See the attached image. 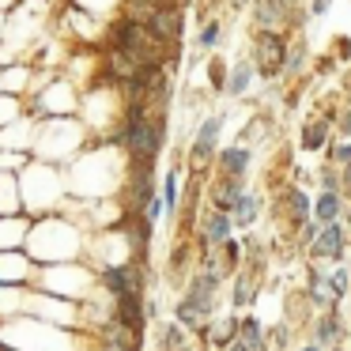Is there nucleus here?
<instances>
[{
  "instance_id": "obj_26",
  "label": "nucleus",
  "mask_w": 351,
  "mask_h": 351,
  "mask_svg": "<svg viewBox=\"0 0 351 351\" xmlns=\"http://www.w3.org/2000/svg\"><path fill=\"white\" fill-rule=\"evenodd\" d=\"M208 80H212V87H215V91H227V64H223V61H215L212 69H208Z\"/></svg>"
},
{
  "instance_id": "obj_36",
  "label": "nucleus",
  "mask_w": 351,
  "mask_h": 351,
  "mask_svg": "<svg viewBox=\"0 0 351 351\" xmlns=\"http://www.w3.org/2000/svg\"><path fill=\"white\" fill-rule=\"evenodd\" d=\"M298 351H321V348H317V343H306V348H298Z\"/></svg>"
},
{
  "instance_id": "obj_12",
  "label": "nucleus",
  "mask_w": 351,
  "mask_h": 351,
  "mask_svg": "<svg viewBox=\"0 0 351 351\" xmlns=\"http://www.w3.org/2000/svg\"><path fill=\"white\" fill-rule=\"evenodd\" d=\"M132 200H136V208L140 204H152L155 200V182H152V159H144V167L136 170V178H132Z\"/></svg>"
},
{
  "instance_id": "obj_15",
  "label": "nucleus",
  "mask_w": 351,
  "mask_h": 351,
  "mask_svg": "<svg viewBox=\"0 0 351 351\" xmlns=\"http://www.w3.org/2000/svg\"><path fill=\"white\" fill-rule=\"evenodd\" d=\"M336 336H340V313H336V310L321 313L317 328H313V343H317V348H332Z\"/></svg>"
},
{
  "instance_id": "obj_25",
  "label": "nucleus",
  "mask_w": 351,
  "mask_h": 351,
  "mask_svg": "<svg viewBox=\"0 0 351 351\" xmlns=\"http://www.w3.org/2000/svg\"><path fill=\"white\" fill-rule=\"evenodd\" d=\"M215 42H219V23H204V31H200V38H197V46L200 49H215Z\"/></svg>"
},
{
  "instance_id": "obj_4",
  "label": "nucleus",
  "mask_w": 351,
  "mask_h": 351,
  "mask_svg": "<svg viewBox=\"0 0 351 351\" xmlns=\"http://www.w3.org/2000/svg\"><path fill=\"white\" fill-rule=\"evenodd\" d=\"M102 283L114 291V298H125V295H144V276L136 268H125V265H110L102 272Z\"/></svg>"
},
{
  "instance_id": "obj_14",
  "label": "nucleus",
  "mask_w": 351,
  "mask_h": 351,
  "mask_svg": "<svg viewBox=\"0 0 351 351\" xmlns=\"http://www.w3.org/2000/svg\"><path fill=\"white\" fill-rule=\"evenodd\" d=\"M340 219V193H321L317 200H313V223H321V227H328V223Z\"/></svg>"
},
{
  "instance_id": "obj_9",
  "label": "nucleus",
  "mask_w": 351,
  "mask_h": 351,
  "mask_svg": "<svg viewBox=\"0 0 351 351\" xmlns=\"http://www.w3.org/2000/svg\"><path fill=\"white\" fill-rule=\"evenodd\" d=\"M242 182H234V178H223V182H215L212 185V193H208V200L215 204V212H223V215H230L234 212V204L242 200Z\"/></svg>"
},
{
  "instance_id": "obj_8",
  "label": "nucleus",
  "mask_w": 351,
  "mask_h": 351,
  "mask_svg": "<svg viewBox=\"0 0 351 351\" xmlns=\"http://www.w3.org/2000/svg\"><path fill=\"white\" fill-rule=\"evenodd\" d=\"M212 298H193V295H185L182 298V302H178V321H182V325L185 328H200V325H204V321L208 317H212Z\"/></svg>"
},
{
  "instance_id": "obj_30",
  "label": "nucleus",
  "mask_w": 351,
  "mask_h": 351,
  "mask_svg": "<svg viewBox=\"0 0 351 351\" xmlns=\"http://www.w3.org/2000/svg\"><path fill=\"white\" fill-rule=\"evenodd\" d=\"M332 162H340V167H351V144L332 147Z\"/></svg>"
},
{
  "instance_id": "obj_20",
  "label": "nucleus",
  "mask_w": 351,
  "mask_h": 351,
  "mask_svg": "<svg viewBox=\"0 0 351 351\" xmlns=\"http://www.w3.org/2000/svg\"><path fill=\"white\" fill-rule=\"evenodd\" d=\"M257 208H261V200L253 197V193H242V200H238L234 212H230L234 227H253V219H257Z\"/></svg>"
},
{
  "instance_id": "obj_38",
  "label": "nucleus",
  "mask_w": 351,
  "mask_h": 351,
  "mask_svg": "<svg viewBox=\"0 0 351 351\" xmlns=\"http://www.w3.org/2000/svg\"><path fill=\"white\" fill-rule=\"evenodd\" d=\"M332 351H343V348H332Z\"/></svg>"
},
{
  "instance_id": "obj_16",
  "label": "nucleus",
  "mask_w": 351,
  "mask_h": 351,
  "mask_svg": "<svg viewBox=\"0 0 351 351\" xmlns=\"http://www.w3.org/2000/svg\"><path fill=\"white\" fill-rule=\"evenodd\" d=\"M110 76L121 80V84H132L140 76V64L129 53H121V49H110Z\"/></svg>"
},
{
  "instance_id": "obj_18",
  "label": "nucleus",
  "mask_w": 351,
  "mask_h": 351,
  "mask_svg": "<svg viewBox=\"0 0 351 351\" xmlns=\"http://www.w3.org/2000/svg\"><path fill=\"white\" fill-rule=\"evenodd\" d=\"M208 340H212L215 348H230V343L238 340V317H219L208 328Z\"/></svg>"
},
{
  "instance_id": "obj_22",
  "label": "nucleus",
  "mask_w": 351,
  "mask_h": 351,
  "mask_svg": "<svg viewBox=\"0 0 351 351\" xmlns=\"http://www.w3.org/2000/svg\"><path fill=\"white\" fill-rule=\"evenodd\" d=\"M253 291H257V280H253L250 272H242V276H238V283H234V298H230V302H234V306H245V302L253 298Z\"/></svg>"
},
{
  "instance_id": "obj_32",
  "label": "nucleus",
  "mask_w": 351,
  "mask_h": 351,
  "mask_svg": "<svg viewBox=\"0 0 351 351\" xmlns=\"http://www.w3.org/2000/svg\"><path fill=\"white\" fill-rule=\"evenodd\" d=\"M159 212H162V200H152V204L144 208V215H147V219H152V223L159 219Z\"/></svg>"
},
{
  "instance_id": "obj_28",
  "label": "nucleus",
  "mask_w": 351,
  "mask_h": 351,
  "mask_svg": "<svg viewBox=\"0 0 351 351\" xmlns=\"http://www.w3.org/2000/svg\"><path fill=\"white\" fill-rule=\"evenodd\" d=\"M321 234V223H302V230H298V245H313V238Z\"/></svg>"
},
{
  "instance_id": "obj_5",
  "label": "nucleus",
  "mask_w": 351,
  "mask_h": 351,
  "mask_svg": "<svg viewBox=\"0 0 351 351\" xmlns=\"http://www.w3.org/2000/svg\"><path fill=\"white\" fill-rule=\"evenodd\" d=\"M219 132H223V117H208V121L200 125L197 140H193V152H189L193 167H204V162L215 155V144H219Z\"/></svg>"
},
{
  "instance_id": "obj_29",
  "label": "nucleus",
  "mask_w": 351,
  "mask_h": 351,
  "mask_svg": "<svg viewBox=\"0 0 351 351\" xmlns=\"http://www.w3.org/2000/svg\"><path fill=\"white\" fill-rule=\"evenodd\" d=\"M306 61V46H295V53L287 49V72H298V64Z\"/></svg>"
},
{
  "instance_id": "obj_21",
  "label": "nucleus",
  "mask_w": 351,
  "mask_h": 351,
  "mask_svg": "<svg viewBox=\"0 0 351 351\" xmlns=\"http://www.w3.org/2000/svg\"><path fill=\"white\" fill-rule=\"evenodd\" d=\"M328 144V121L321 117V121H310L302 129V147L306 152H321V147Z\"/></svg>"
},
{
  "instance_id": "obj_19",
  "label": "nucleus",
  "mask_w": 351,
  "mask_h": 351,
  "mask_svg": "<svg viewBox=\"0 0 351 351\" xmlns=\"http://www.w3.org/2000/svg\"><path fill=\"white\" fill-rule=\"evenodd\" d=\"M230 227H234V219H230V215H223V212H215V215H208L204 219V238L208 242H227L230 238Z\"/></svg>"
},
{
  "instance_id": "obj_35",
  "label": "nucleus",
  "mask_w": 351,
  "mask_h": 351,
  "mask_svg": "<svg viewBox=\"0 0 351 351\" xmlns=\"http://www.w3.org/2000/svg\"><path fill=\"white\" fill-rule=\"evenodd\" d=\"M332 64H336L332 57H325V61H321V69H317V72H321V76H328V72H332Z\"/></svg>"
},
{
  "instance_id": "obj_27",
  "label": "nucleus",
  "mask_w": 351,
  "mask_h": 351,
  "mask_svg": "<svg viewBox=\"0 0 351 351\" xmlns=\"http://www.w3.org/2000/svg\"><path fill=\"white\" fill-rule=\"evenodd\" d=\"M238 261H242V245H238L234 238H227V242H223V265H227V268H234Z\"/></svg>"
},
{
  "instance_id": "obj_1",
  "label": "nucleus",
  "mask_w": 351,
  "mask_h": 351,
  "mask_svg": "<svg viewBox=\"0 0 351 351\" xmlns=\"http://www.w3.org/2000/svg\"><path fill=\"white\" fill-rule=\"evenodd\" d=\"M110 42H114V49L129 53L140 69H162L170 49H174V46L155 38V31L147 23H136V19H121V23L110 31Z\"/></svg>"
},
{
  "instance_id": "obj_6",
  "label": "nucleus",
  "mask_w": 351,
  "mask_h": 351,
  "mask_svg": "<svg viewBox=\"0 0 351 351\" xmlns=\"http://www.w3.org/2000/svg\"><path fill=\"white\" fill-rule=\"evenodd\" d=\"M155 31V38L167 42V46H178V38H182V8L178 4H162L159 12L152 16V23H147Z\"/></svg>"
},
{
  "instance_id": "obj_34",
  "label": "nucleus",
  "mask_w": 351,
  "mask_h": 351,
  "mask_svg": "<svg viewBox=\"0 0 351 351\" xmlns=\"http://www.w3.org/2000/svg\"><path fill=\"white\" fill-rule=\"evenodd\" d=\"M340 132H343V136H351V110L340 117Z\"/></svg>"
},
{
  "instance_id": "obj_10",
  "label": "nucleus",
  "mask_w": 351,
  "mask_h": 351,
  "mask_svg": "<svg viewBox=\"0 0 351 351\" xmlns=\"http://www.w3.org/2000/svg\"><path fill=\"white\" fill-rule=\"evenodd\" d=\"M238 343H242L245 351H268L265 328H261L257 317H242V321H238Z\"/></svg>"
},
{
  "instance_id": "obj_23",
  "label": "nucleus",
  "mask_w": 351,
  "mask_h": 351,
  "mask_svg": "<svg viewBox=\"0 0 351 351\" xmlns=\"http://www.w3.org/2000/svg\"><path fill=\"white\" fill-rule=\"evenodd\" d=\"M328 283H332V295L336 298H343L351 291V276H348V268H336L332 276H328Z\"/></svg>"
},
{
  "instance_id": "obj_2",
  "label": "nucleus",
  "mask_w": 351,
  "mask_h": 351,
  "mask_svg": "<svg viewBox=\"0 0 351 351\" xmlns=\"http://www.w3.org/2000/svg\"><path fill=\"white\" fill-rule=\"evenodd\" d=\"M114 140L125 144L132 155H140V159H155L162 152L167 129H162V121H152V117H125V125L114 132Z\"/></svg>"
},
{
  "instance_id": "obj_31",
  "label": "nucleus",
  "mask_w": 351,
  "mask_h": 351,
  "mask_svg": "<svg viewBox=\"0 0 351 351\" xmlns=\"http://www.w3.org/2000/svg\"><path fill=\"white\" fill-rule=\"evenodd\" d=\"M328 8H332V0H313V4H310V16H325Z\"/></svg>"
},
{
  "instance_id": "obj_11",
  "label": "nucleus",
  "mask_w": 351,
  "mask_h": 351,
  "mask_svg": "<svg viewBox=\"0 0 351 351\" xmlns=\"http://www.w3.org/2000/svg\"><path fill=\"white\" fill-rule=\"evenodd\" d=\"M219 167L227 178L242 182V174L250 170V152H245V147H227V152H219Z\"/></svg>"
},
{
  "instance_id": "obj_33",
  "label": "nucleus",
  "mask_w": 351,
  "mask_h": 351,
  "mask_svg": "<svg viewBox=\"0 0 351 351\" xmlns=\"http://www.w3.org/2000/svg\"><path fill=\"white\" fill-rule=\"evenodd\" d=\"M336 57H343V61L351 57V42H348V38H340V46H336Z\"/></svg>"
},
{
  "instance_id": "obj_37",
  "label": "nucleus",
  "mask_w": 351,
  "mask_h": 351,
  "mask_svg": "<svg viewBox=\"0 0 351 351\" xmlns=\"http://www.w3.org/2000/svg\"><path fill=\"white\" fill-rule=\"evenodd\" d=\"M227 351H245V348H242V343H238V340H234V343H230V348H227Z\"/></svg>"
},
{
  "instance_id": "obj_3",
  "label": "nucleus",
  "mask_w": 351,
  "mask_h": 351,
  "mask_svg": "<svg viewBox=\"0 0 351 351\" xmlns=\"http://www.w3.org/2000/svg\"><path fill=\"white\" fill-rule=\"evenodd\" d=\"M253 69L261 76H280V72H287V42L276 31L257 34V42H253Z\"/></svg>"
},
{
  "instance_id": "obj_17",
  "label": "nucleus",
  "mask_w": 351,
  "mask_h": 351,
  "mask_svg": "<svg viewBox=\"0 0 351 351\" xmlns=\"http://www.w3.org/2000/svg\"><path fill=\"white\" fill-rule=\"evenodd\" d=\"M253 76H257V69H253L250 61L234 64V72L227 76V91H223V95H230V99H238V95H245V87L253 84Z\"/></svg>"
},
{
  "instance_id": "obj_24",
  "label": "nucleus",
  "mask_w": 351,
  "mask_h": 351,
  "mask_svg": "<svg viewBox=\"0 0 351 351\" xmlns=\"http://www.w3.org/2000/svg\"><path fill=\"white\" fill-rule=\"evenodd\" d=\"M162 204H167L170 212L178 208V174H174V170H170L167 182H162Z\"/></svg>"
},
{
  "instance_id": "obj_13",
  "label": "nucleus",
  "mask_w": 351,
  "mask_h": 351,
  "mask_svg": "<svg viewBox=\"0 0 351 351\" xmlns=\"http://www.w3.org/2000/svg\"><path fill=\"white\" fill-rule=\"evenodd\" d=\"M283 204H287V212H291V223H295V227H302V223H310V197H306L302 189H295V185H291L287 193H283Z\"/></svg>"
},
{
  "instance_id": "obj_7",
  "label": "nucleus",
  "mask_w": 351,
  "mask_h": 351,
  "mask_svg": "<svg viewBox=\"0 0 351 351\" xmlns=\"http://www.w3.org/2000/svg\"><path fill=\"white\" fill-rule=\"evenodd\" d=\"M310 253H313L317 261H340V253H343V227H340V223H328V227H321V234L313 238Z\"/></svg>"
}]
</instances>
